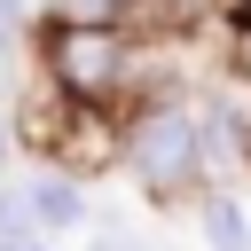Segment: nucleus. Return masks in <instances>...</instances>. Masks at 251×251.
<instances>
[{
    "label": "nucleus",
    "instance_id": "obj_1",
    "mask_svg": "<svg viewBox=\"0 0 251 251\" xmlns=\"http://www.w3.org/2000/svg\"><path fill=\"white\" fill-rule=\"evenodd\" d=\"M39 63H47V86L63 94V102H118L126 86H133V63H141V47H133V31L118 24V16H55L47 31H39Z\"/></svg>",
    "mask_w": 251,
    "mask_h": 251
},
{
    "label": "nucleus",
    "instance_id": "obj_2",
    "mask_svg": "<svg viewBox=\"0 0 251 251\" xmlns=\"http://www.w3.org/2000/svg\"><path fill=\"white\" fill-rule=\"evenodd\" d=\"M118 157H126V173H133L149 196L196 188V180H204V165H196V110L173 102V94H149V102L126 118V133H118Z\"/></svg>",
    "mask_w": 251,
    "mask_h": 251
},
{
    "label": "nucleus",
    "instance_id": "obj_3",
    "mask_svg": "<svg viewBox=\"0 0 251 251\" xmlns=\"http://www.w3.org/2000/svg\"><path fill=\"white\" fill-rule=\"evenodd\" d=\"M24 196H31V220L39 227H86V196H78L71 173H39Z\"/></svg>",
    "mask_w": 251,
    "mask_h": 251
},
{
    "label": "nucleus",
    "instance_id": "obj_4",
    "mask_svg": "<svg viewBox=\"0 0 251 251\" xmlns=\"http://www.w3.org/2000/svg\"><path fill=\"white\" fill-rule=\"evenodd\" d=\"M220 0H118L110 16L126 24V31H180V24H204Z\"/></svg>",
    "mask_w": 251,
    "mask_h": 251
},
{
    "label": "nucleus",
    "instance_id": "obj_5",
    "mask_svg": "<svg viewBox=\"0 0 251 251\" xmlns=\"http://www.w3.org/2000/svg\"><path fill=\"white\" fill-rule=\"evenodd\" d=\"M196 227H204V243H212V251H251V220H243V204H235L227 188H220V196H204Z\"/></svg>",
    "mask_w": 251,
    "mask_h": 251
},
{
    "label": "nucleus",
    "instance_id": "obj_6",
    "mask_svg": "<svg viewBox=\"0 0 251 251\" xmlns=\"http://www.w3.org/2000/svg\"><path fill=\"white\" fill-rule=\"evenodd\" d=\"M31 227H39L31 220V196L24 188H0V243H31Z\"/></svg>",
    "mask_w": 251,
    "mask_h": 251
},
{
    "label": "nucleus",
    "instance_id": "obj_7",
    "mask_svg": "<svg viewBox=\"0 0 251 251\" xmlns=\"http://www.w3.org/2000/svg\"><path fill=\"white\" fill-rule=\"evenodd\" d=\"M16 31H24V0H0V55L16 47Z\"/></svg>",
    "mask_w": 251,
    "mask_h": 251
},
{
    "label": "nucleus",
    "instance_id": "obj_8",
    "mask_svg": "<svg viewBox=\"0 0 251 251\" xmlns=\"http://www.w3.org/2000/svg\"><path fill=\"white\" fill-rule=\"evenodd\" d=\"M235 71H243V78H251V8H243V16H235Z\"/></svg>",
    "mask_w": 251,
    "mask_h": 251
},
{
    "label": "nucleus",
    "instance_id": "obj_9",
    "mask_svg": "<svg viewBox=\"0 0 251 251\" xmlns=\"http://www.w3.org/2000/svg\"><path fill=\"white\" fill-rule=\"evenodd\" d=\"M118 0H63V16H110Z\"/></svg>",
    "mask_w": 251,
    "mask_h": 251
},
{
    "label": "nucleus",
    "instance_id": "obj_10",
    "mask_svg": "<svg viewBox=\"0 0 251 251\" xmlns=\"http://www.w3.org/2000/svg\"><path fill=\"white\" fill-rule=\"evenodd\" d=\"M8 149H16V126H8V118H0V165H8Z\"/></svg>",
    "mask_w": 251,
    "mask_h": 251
},
{
    "label": "nucleus",
    "instance_id": "obj_11",
    "mask_svg": "<svg viewBox=\"0 0 251 251\" xmlns=\"http://www.w3.org/2000/svg\"><path fill=\"white\" fill-rule=\"evenodd\" d=\"M243 8H251V0H243Z\"/></svg>",
    "mask_w": 251,
    "mask_h": 251
}]
</instances>
